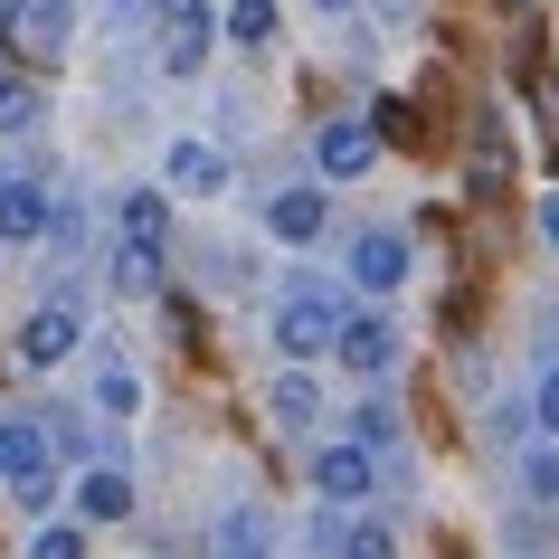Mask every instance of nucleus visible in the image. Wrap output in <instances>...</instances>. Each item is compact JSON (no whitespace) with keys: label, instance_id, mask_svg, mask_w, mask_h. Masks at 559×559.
Instances as JSON below:
<instances>
[{"label":"nucleus","instance_id":"obj_25","mask_svg":"<svg viewBox=\"0 0 559 559\" xmlns=\"http://www.w3.org/2000/svg\"><path fill=\"white\" fill-rule=\"evenodd\" d=\"M531 417H540V427H550V437H559V370H550V380H540V399H531Z\"/></svg>","mask_w":559,"mask_h":559},{"label":"nucleus","instance_id":"obj_16","mask_svg":"<svg viewBox=\"0 0 559 559\" xmlns=\"http://www.w3.org/2000/svg\"><path fill=\"white\" fill-rule=\"evenodd\" d=\"M133 399H143V389H133V370H123V360H105V370H95V408H105V417H133Z\"/></svg>","mask_w":559,"mask_h":559},{"label":"nucleus","instance_id":"obj_11","mask_svg":"<svg viewBox=\"0 0 559 559\" xmlns=\"http://www.w3.org/2000/svg\"><path fill=\"white\" fill-rule=\"evenodd\" d=\"M265 228L285 237V247L323 237V190H275V200H265Z\"/></svg>","mask_w":559,"mask_h":559},{"label":"nucleus","instance_id":"obj_6","mask_svg":"<svg viewBox=\"0 0 559 559\" xmlns=\"http://www.w3.org/2000/svg\"><path fill=\"white\" fill-rule=\"evenodd\" d=\"M76 332H86V323H76L67 304H38L29 323H20V360H29V370H48V360H67V352H76Z\"/></svg>","mask_w":559,"mask_h":559},{"label":"nucleus","instance_id":"obj_15","mask_svg":"<svg viewBox=\"0 0 559 559\" xmlns=\"http://www.w3.org/2000/svg\"><path fill=\"white\" fill-rule=\"evenodd\" d=\"M218 559H265V522L257 512H228V522H218Z\"/></svg>","mask_w":559,"mask_h":559},{"label":"nucleus","instance_id":"obj_2","mask_svg":"<svg viewBox=\"0 0 559 559\" xmlns=\"http://www.w3.org/2000/svg\"><path fill=\"white\" fill-rule=\"evenodd\" d=\"M380 143H389V133L370 115H332L323 133H313V162H323V180H360L370 162H380Z\"/></svg>","mask_w":559,"mask_h":559},{"label":"nucleus","instance_id":"obj_27","mask_svg":"<svg viewBox=\"0 0 559 559\" xmlns=\"http://www.w3.org/2000/svg\"><path fill=\"white\" fill-rule=\"evenodd\" d=\"M540 237H550V247H559V200H540Z\"/></svg>","mask_w":559,"mask_h":559},{"label":"nucleus","instance_id":"obj_22","mask_svg":"<svg viewBox=\"0 0 559 559\" xmlns=\"http://www.w3.org/2000/svg\"><path fill=\"white\" fill-rule=\"evenodd\" d=\"M342 559H399V540H389V531H380V522H360V531H352V540H342Z\"/></svg>","mask_w":559,"mask_h":559},{"label":"nucleus","instance_id":"obj_17","mask_svg":"<svg viewBox=\"0 0 559 559\" xmlns=\"http://www.w3.org/2000/svg\"><path fill=\"white\" fill-rule=\"evenodd\" d=\"M228 38H237V48H265V38H275V0H237V10H228Z\"/></svg>","mask_w":559,"mask_h":559},{"label":"nucleus","instance_id":"obj_20","mask_svg":"<svg viewBox=\"0 0 559 559\" xmlns=\"http://www.w3.org/2000/svg\"><path fill=\"white\" fill-rule=\"evenodd\" d=\"M360 445H399V408L389 399H360Z\"/></svg>","mask_w":559,"mask_h":559},{"label":"nucleus","instance_id":"obj_24","mask_svg":"<svg viewBox=\"0 0 559 559\" xmlns=\"http://www.w3.org/2000/svg\"><path fill=\"white\" fill-rule=\"evenodd\" d=\"M29 559H86V540H76V531H38Z\"/></svg>","mask_w":559,"mask_h":559},{"label":"nucleus","instance_id":"obj_13","mask_svg":"<svg viewBox=\"0 0 559 559\" xmlns=\"http://www.w3.org/2000/svg\"><path fill=\"white\" fill-rule=\"evenodd\" d=\"M76 512H86V522H123V512H133V484H123L115 465H95L86 484H76Z\"/></svg>","mask_w":559,"mask_h":559},{"label":"nucleus","instance_id":"obj_3","mask_svg":"<svg viewBox=\"0 0 559 559\" xmlns=\"http://www.w3.org/2000/svg\"><path fill=\"white\" fill-rule=\"evenodd\" d=\"M342 370H352V380H389V370H399V323H389V313H342Z\"/></svg>","mask_w":559,"mask_h":559},{"label":"nucleus","instance_id":"obj_29","mask_svg":"<svg viewBox=\"0 0 559 559\" xmlns=\"http://www.w3.org/2000/svg\"><path fill=\"white\" fill-rule=\"evenodd\" d=\"M0 190H10V171H0Z\"/></svg>","mask_w":559,"mask_h":559},{"label":"nucleus","instance_id":"obj_23","mask_svg":"<svg viewBox=\"0 0 559 559\" xmlns=\"http://www.w3.org/2000/svg\"><path fill=\"white\" fill-rule=\"evenodd\" d=\"M522 493L531 502H559V455H531V465H522Z\"/></svg>","mask_w":559,"mask_h":559},{"label":"nucleus","instance_id":"obj_5","mask_svg":"<svg viewBox=\"0 0 559 559\" xmlns=\"http://www.w3.org/2000/svg\"><path fill=\"white\" fill-rule=\"evenodd\" d=\"M370 484H380V474H370V445H323V455H313V493L323 502H360Z\"/></svg>","mask_w":559,"mask_h":559},{"label":"nucleus","instance_id":"obj_10","mask_svg":"<svg viewBox=\"0 0 559 559\" xmlns=\"http://www.w3.org/2000/svg\"><path fill=\"white\" fill-rule=\"evenodd\" d=\"M123 247L171 257V200H162V190H133V200H123Z\"/></svg>","mask_w":559,"mask_h":559},{"label":"nucleus","instance_id":"obj_7","mask_svg":"<svg viewBox=\"0 0 559 559\" xmlns=\"http://www.w3.org/2000/svg\"><path fill=\"white\" fill-rule=\"evenodd\" d=\"M352 285H370V295H389V285H408V237L370 228V237L352 247Z\"/></svg>","mask_w":559,"mask_h":559},{"label":"nucleus","instance_id":"obj_14","mask_svg":"<svg viewBox=\"0 0 559 559\" xmlns=\"http://www.w3.org/2000/svg\"><path fill=\"white\" fill-rule=\"evenodd\" d=\"M48 228V200H38V180H10L0 190V237H38Z\"/></svg>","mask_w":559,"mask_h":559},{"label":"nucleus","instance_id":"obj_8","mask_svg":"<svg viewBox=\"0 0 559 559\" xmlns=\"http://www.w3.org/2000/svg\"><path fill=\"white\" fill-rule=\"evenodd\" d=\"M162 29H171V38H162V48H171V67L190 76V67L209 58V0H162Z\"/></svg>","mask_w":559,"mask_h":559},{"label":"nucleus","instance_id":"obj_18","mask_svg":"<svg viewBox=\"0 0 559 559\" xmlns=\"http://www.w3.org/2000/svg\"><path fill=\"white\" fill-rule=\"evenodd\" d=\"M20 123H38V86L29 76H0V133H20Z\"/></svg>","mask_w":559,"mask_h":559},{"label":"nucleus","instance_id":"obj_1","mask_svg":"<svg viewBox=\"0 0 559 559\" xmlns=\"http://www.w3.org/2000/svg\"><path fill=\"white\" fill-rule=\"evenodd\" d=\"M0 484L29 502V512H48V493H58V474H48V427H29V417L0 427Z\"/></svg>","mask_w":559,"mask_h":559},{"label":"nucleus","instance_id":"obj_12","mask_svg":"<svg viewBox=\"0 0 559 559\" xmlns=\"http://www.w3.org/2000/svg\"><path fill=\"white\" fill-rule=\"evenodd\" d=\"M265 408H275L285 437H313V427H323V389H313V380H275V389H265Z\"/></svg>","mask_w":559,"mask_h":559},{"label":"nucleus","instance_id":"obj_9","mask_svg":"<svg viewBox=\"0 0 559 559\" xmlns=\"http://www.w3.org/2000/svg\"><path fill=\"white\" fill-rule=\"evenodd\" d=\"M171 190L180 200H218V190H228V162L209 143H171Z\"/></svg>","mask_w":559,"mask_h":559},{"label":"nucleus","instance_id":"obj_28","mask_svg":"<svg viewBox=\"0 0 559 559\" xmlns=\"http://www.w3.org/2000/svg\"><path fill=\"white\" fill-rule=\"evenodd\" d=\"M323 10H332V20H342V10H352V0H323Z\"/></svg>","mask_w":559,"mask_h":559},{"label":"nucleus","instance_id":"obj_21","mask_svg":"<svg viewBox=\"0 0 559 559\" xmlns=\"http://www.w3.org/2000/svg\"><path fill=\"white\" fill-rule=\"evenodd\" d=\"M370 123H380L389 143H408V133H417V115H408V95H380V105H370Z\"/></svg>","mask_w":559,"mask_h":559},{"label":"nucleus","instance_id":"obj_19","mask_svg":"<svg viewBox=\"0 0 559 559\" xmlns=\"http://www.w3.org/2000/svg\"><path fill=\"white\" fill-rule=\"evenodd\" d=\"M115 285H123V295H152V285H162V257H152V247H123V257H115Z\"/></svg>","mask_w":559,"mask_h":559},{"label":"nucleus","instance_id":"obj_26","mask_svg":"<svg viewBox=\"0 0 559 559\" xmlns=\"http://www.w3.org/2000/svg\"><path fill=\"white\" fill-rule=\"evenodd\" d=\"M20 20H29V0H0V48L20 38Z\"/></svg>","mask_w":559,"mask_h":559},{"label":"nucleus","instance_id":"obj_4","mask_svg":"<svg viewBox=\"0 0 559 559\" xmlns=\"http://www.w3.org/2000/svg\"><path fill=\"white\" fill-rule=\"evenodd\" d=\"M275 342L295 360H323V352H342V313H332L323 295H295L285 313H275Z\"/></svg>","mask_w":559,"mask_h":559}]
</instances>
